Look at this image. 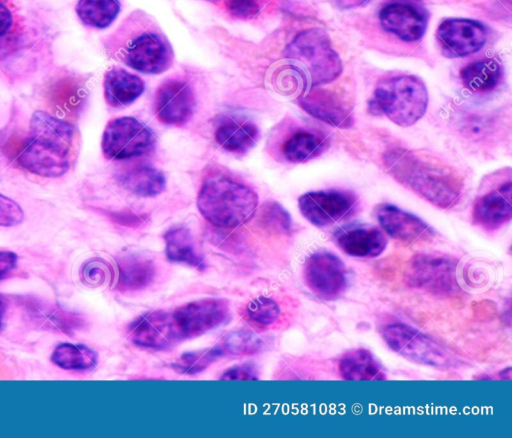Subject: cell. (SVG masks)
Listing matches in <instances>:
<instances>
[{"label": "cell", "mask_w": 512, "mask_h": 438, "mask_svg": "<svg viewBox=\"0 0 512 438\" xmlns=\"http://www.w3.org/2000/svg\"><path fill=\"white\" fill-rule=\"evenodd\" d=\"M303 274L308 289L323 300L340 297L347 286L344 263L336 255L325 250L316 251L307 257Z\"/></svg>", "instance_id": "cell-11"}, {"label": "cell", "mask_w": 512, "mask_h": 438, "mask_svg": "<svg viewBox=\"0 0 512 438\" xmlns=\"http://www.w3.org/2000/svg\"><path fill=\"white\" fill-rule=\"evenodd\" d=\"M338 371L346 380H383L385 373L370 351L364 348L345 353L338 362Z\"/></svg>", "instance_id": "cell-23"}, {"label": "cell", "mask_w": 512, "mask_h": 438, "mask_svg": "<svg viewBox=\"0 0 512 438\" xmlns=\"http://www.w3.org/2000/svg\"><path fill=\"white\" fill-rule=\"evenodd\" d=\"M122 61L134 70L160 74L173 62L172 47L156 22L146 13H131L115 30Z\"/></svg>", "instance_id": "cell-3"}, {"label": "cell", "mask_w": 512, "mask_h": 438, "mask_svg": "<svg viewBox=\"0 0 512 438\" xmlns=\"http://www.w3.org/2000/svg\"><path fill=\"white\" fill-rule=\"evenodd\" d=\"M5 310H6V306H5V302L3 301V299L0 297V328L2 326V322H3V318H4V314H5Z\"/></svg>", "instance_id": "cell-42"}, {"label": "cell", "mask_w": 512, "mask_h": 438, "mask_svg": "<svg viewBox=\"0 0 512 438\" xmlns=\"http://www.w3.org/2000/svg\"><path fill=\"white\" fill-rule=\"evenodd\" d=\"M511 199L510 181L480 196L473 205V222L488 231L498 229L512 217Z\"/></svg>", "instance_id": "cell-18"}, {"label": "cell", "mask_w": 512, "mask_h": 438, "mask_svg": "<svg viewBox=\"0 0 512 438\" xmlns=\"http://www.w3.org/2000/svg\"><path fill=\"white\" fill-rule=\"evenodd\" d=\"M156 139L153 132L133 117H119L106 125L101 148L111 160H125L151 152Z\"/></svg>", "instance_id": "cell-10"}, {"label": "cell", "mask_w": 512, "mask_h": 438, "mask_svg": "<svg viewBox=\"0 0 512 438\" xmlns=\"http://www.w3.org/2000/svg\"><path fill=\"white\" fill-rule=\"evenodd\" d=\"M131 341L138 346L163 350L171 347L165 322V310L146 312L128 327Z\"/></svg>", "instance_id": "cell-20"}, {"label": "cell", "mask_w": 512, "mask_h": 438, "mask_svg": "<svg viewBox=\"0 0 512 438\" xmlns=\"http://www.w3.org/2000/svg\"><path fill=\"white\" fill-rule=\"evenodd\" d=\"M17 264V255L12 251L0 250V279L10 273Z\"/></svg>", "instance_id": "cell-41"}, {"label": "cell", "mask_w": 512, "mask_h": 438, "mask_svg": "<svg viewBox=\"0 0 512 438\" xmlns=\"http://www.w3.org/2000/svg\"><path fill=\"white\" fill-rule=\"evenodd\" d=\"M374 212L382 229L403 244L428 241L434 236L432 228L421 218L392 204L380 203Z\"/></svg>", "instance_id": "cell-15"}, {"label": "cell", "mask_w": 512, "mask_h": 438, "mask_svg": "<svg viewBox=\"0 0 512 438\" xmlns=\"http://www.w3.org/2000/svg\"><path fill=\"white\" fill-rule=\"evenodd\" d=\"M11 200V198L3 195L0 193V210L7 204L9 203Z\"/></svg>", "instance_id": "cell-43"}, {"label": "cell", "mask_w": 512, "mask_h": 438, "mask_svg": "<svg viewBox=\"0 0 512 438\" xmlns=\"http://www.w3.org/2000/svg\"><path fill=\"white\" fill-rule=\"evenodd\" d=\"M117 180L126 190L142 197L158 195L165 189L164 174L149 165H139L125 170Z\"/></svg>", "instance_id": "cell-25"}, {"label": "cell", "mask_w": 512, "mask_h": 438, "mask_svg": "<svg viewBox=\"0 0 512 438\" xmlns=\"http://www.w3.org/2000/svg\"><path fill=\"white\" fill-rule=\"evenodd\" d=\"M73 126L44 111L30 120V134L23 143L18 162L29 172L48 178L64 175L70 167Z\"/></svg>", "instance_id": "cell-2"}, {"label": "cell", "mask_w": 512, "mask_h": 438, "mask_svg": "<svg viewBox=\"0 0 512 438\" xmlns=\"http://www.w3.org/2000/svg\"><path fill=\"white\" fill-rule=\"evenodd\" d=\"M299 106L325 123L338 128H348L353 123L351 112L344 101L333 91L311 87L298 96Z\"/></svg>", "instance_id": "cell-17"}, {"label": "cell", "mask_w": 512, "mask_h": 438, "mask_svg": "<svg viewBox=\"0 0 512 438\" xmlns=\"http://www.w3.org/2000/svg\"><path fill=\"white\" fill-rule=\"evenodd\" d=\"M326 146V138L319 133L299 129L286 138L281 150L289 162L302 163L319 156Z\"/></svg>", "instance_id": "cell-27"}, {"label": "cell", "mask_w": 512, "mask_h": 438, "mask_svg": "<svg viewBox=\"0 0 512 438\" xmlns=\"http://www.w3.org/2000/svg\"><path fill=\"white\" fill-rule=\"evenodd\" d=\"M264 342L260 337L249 331H234L226 334L216 347L221 356H245L258 353L262 350Z\"/></svg>", "instance_id": "cell-32"}, {"label": "cell", "mask_w": 512, "mask_h": 438, "mask_svg": "<svg viewBox=\"0 0 512 438\" xmlns=\"http://www.w3.org/2000/svg\"><path fill=\"white\" fill-rule=\"evenodd\" d=\"M382 28L405 42L420 40L428 25V15L423 10L407 3H391L379 13Z\"/></svg>", "instance_id": "cell-16"}, {"label": "cell", "mask_w": 512, "mask_h": 438, "mask_svg": "<svg viewBox=\"0 0 512 438\" xmlns=\"http://www.w3.org/2000/svg\"><path fill=\"white\" fill-rule=\"evenodd\" d=\"M456 259L435 253L414 255L404 270V281L412 288L435 294H453L458 291Z\"/></svg>", "instance_id": "cell-9"}, {"label": "cell", "mask_w": 512, "mask_h": 438, "mask_svg": "<svg viewBox=\"0 0 512 438\" xmlns=\"http://www.w3.org/2000/svg\"><path fill=\"white\" fill-rule=\"evenodd\" d=\"M221 357L220 351L214 345L210 348L182 354L173 363V367L179 373L193 375L205 370Z\"/></svg>", "instance_id": "cell-34"}, {"label": "cell", "mask_w": 512, "mask_h": 438, "mask_svg": "<svg viewBox=\"0 0 512 438\" xmlns=\"http://www.w3.org/2000/svg\"><path fill=\"white\" fill-rule=\"evenodd\" d=\"M262 220L273 231L287 233L291 229V219L286 210L278 203H267L263 209Z\"/></svg>", "instance_id": "cell-38"}, {"label": "cell", "mask_w": 512, "mask_h": 438, "mask_svg": "<svg viewBox=\"0 0 512 438\" xmlns=\"http://www.w3.org/2000/svg\"><path fill=\"white\" fill-rule=\"evenodd\" d=\"M258 206L256 193L224 175L207 177L198 193L197 207L211 224L235 228L247 222Z\"/></svg>", "instance_id": "cell-4"}, {"label": "cell", "mask_w": 512, "mask_h": 438, "mask_svg": "<svg viewBox=\"0 0 512 438\" xmlns=\"http://www.w3.org/2000/svg\"><path fill=\"white\" fill-rule=\"evenodd\" d=\"M154 275L152 261L140 256H126L118 261L115 288L124 292L143 289L153 281Z\"/></svg>", "instance_id": "cell-26"}, {"label": "cell", "mask_w": 512, "mask_h": 438, "mask_svg": "<svg viewBox=\"0 0 512 438\" xmlns=\"http://www.w3.org/2000/svg\"><path fill=\"white\" fill-rule=\"evenodd\" d=\"M110 265L100 258H91L81 268L83 282L90 286H100L112 275Z\"/></svg>", "instance_id": "cell-37"}, {"label": "cell", "mask_w": 512, "mask_h": 438, "mask_svg": "<svg viewBox=\"0 0 512 438\" xmlns=\"http://www.w3.org/2000/svg\"><path fill=\"white\" fill-rule=\"evenodd\" d=\"M381 336L394 352L412 362L440 370L462 363L452 351L410 325L387 324L381 329Z\"/></svg>", "instance_id": "cell-7"}, {"label": "cell", "mask_w": 512, "mask_h": 438, "mask_svg": "<svg viewBox=\"0 0 512 438\" xmlns=\"http://www.w3.org/2000/svg\"><path fill=\"white\" fill-rule=\"evenodd\" d=\"M221 379L225 380H252L257 379V374L252 365H236L227 369L221 376Z\"/></svg>", "instance_id": "cell-40"}, {"label": "cell", "mask_w": 512, "mask_h": 438, "mask_svg": "<svg viewBox=\"0 0 512 438\" xmlns=\"http://www.w3.org/2000/svg\"><path fill=\"white\" fill-rule=\"evenodd\" d=\"M356 203V196L343 190L307 192L298 199L303 217L320 228L333 225L348 216Z\"/></svg>", "instance_id": "cell-12"}, {"label": "cell", "mask_w": 512, "mask_h": 438, "mask_svg": "<svg viewBox=\"0 0 512 438\" xmlns=\"http://www.w3.org/2000/svg\"><path fill=\"white\" fill-rule=\"evenodd\" d=\"M285 56L303 74L309 88L332 82L343 69L327 32L321 28L298 33L286 47Z\"/></svg>", "instance_id": "cell-6"}, {"label": "cell", "mask_w": 512, "mask_h": 438, "mask_svg": "<svg viewBox=\"0 0 512 438\" xmlns=\"http://www.w3.org/2000/svg\"><path fill=\"white\" fill-rule=\"evenodd\" d=\"M335 242L346 254L354 257L373 258L386 248L384 234L375 227H352L339 231Z\"/></svg>", "instance_id": "cell-19"}, {"label": "cell", "mask_w": 512, "mask_h": 438, "mask_svg": "<svg viewBox=\"0 0 512 438\" xmlns=\"http://www.w3.org/2000/svg\"><path fill=\"white\" fill-rule=\"evenodd\" d=\"M208 1H214L215 2V1H219V0H208Z\"/></svg>", "instance_id": "cell-44"}, {"label": "cell", "mask_w": 512, "mask_h": 438, "mask_svg": "<svg viewBox=\"0 0 512 438\" xmlns=\"http://www.w3.org/2000/svg\"><path fill=\"white\" fill-rule=\"evenodd\" d=\"M104 97L112 107H124L140 97L145 89L143 80L128 71L113 67L104 76Z\"/></svg>", "instance_id": "cell-21"}, {"label": "cell", "mask_w": 512, "mask_h": 438, "mask_svg": "<svg viewBox=\"0 0 512 438\" xmlns=\"http://www.w3.org/2000/svg\"><path fill=\"white\" fill-rule=\"evenodd\" d=\"M22 29V17L15 1L0 0V52L16 42Z\"/></svg>", "instance_id": "cell-33"}, {"label": "cell", "mask_w": 512, "mask_h": 438, "mask_svg": "<svg viewBox=\"0 0 512 438\" xmlns=\"http://www.w3.org/2000/svg\"><path fill=\"white\" fill-rule=\"evenodd\" d=\"M80 98L79 86L71 78L60 79L49 88V102L57 110H68L77 105Z\"/></svg>", "instance_id": "cell-36"}, {"label": "cell", "mask_w": 512, "mask_h": 438, "mask_svg": "<svg viewBox=\"0 0 512 438\" xmlns=\"http://www.w3.org/2000/svg\"><path fill=\"white\" fill-rule=\"evenodd\" d=\"M226 10L234 17L250 19L257 16L267 0H222Z\"/></svg>", "instance_id": "cell-39"}, {"label": "cell", "mask_w": 512, "mask_h": 438, "mask_svg": "<svg viewBox=\"0 0 512 438\" xmlns=\"http://www.w3.org/2000/svg\"><path fill=\"white\" fill-rule=\"evenodd\" d=\"M463 85L473 92H486L494 89L502 79V68L494 58L474 61L460 70Z\"/></svg>", "instance_id": "cell-29"}, {"label": "cell", "mask_w": 512, "mask_h": 438, "mask_svg": "<svg viewBox=\"0 0 512 438\" xmlns=\"http://www.w3.org/2000/svg\"><path fill=\"white\" fill-rule=\"evenodd\" d=\"M428 92L424 82L414 75H398L383 80L369 100V111L384 115L401 127L415 124L425 114Z\"/></svg>", "instance_id": "cell-5"}, {"label": "cell", "mask_w": 512, "mask_h": 438, "mask_svg": "<svg viewBox=\"0 0 512 438\" xmlns=\"http://www.w3.org/2000/svg\"><path fill=\"white\" fill-rule=\"evenodd\" d=\"M75 11L86 26L104 29L116 19L120 3L118 0H78Z\"/></svg>", "instance_id": "cell-30"}, {"label": "cell", "mask_w": 512, "mask_h": 438, "mask_svg": "<svg viewBox=\"0 0 512 438\" xmlns=\"http://www.w3.org/2000/svg\"><path fill=\"white\" fill-rule=\"evenodd\" d=\"M165 254L176 263H183L199 270L205 268L203 258L196 252L194 240L189 229L174 227L164 234Z\"/></svg>", "instance_id": "cell-28"}, {"label": "cell", "mask_w": 512, "mask_h": 438, "mask_svg": "<svg viewBox=\"0 0 512 438\" xmlns=\"http://www.w3.org/2000/svg\"><path fill=\"white\" fill-rule=\"evenodd\" d=\"M195 99L188 83L171 79L163 82L155 94V113L164 124L181 126L192 116Z\"/></svg>", "instance_id": "cell-14"}, {"label": "cell", "mask_w": 512, "mask_h": 438, "mask_svg": "<svg viewBox=\"0 0 512 438\" xmlns=\"http://www.w3.org/2000/svg\"><path fill=\"white\" fill-rule=\"evenodd\" d=\"M229 318V304L221 298L198 299L171 311L165 310L166 327L172 346L214 330L229 321Z\"/></svg>", "instance_id": "cell-8"}, {"label": "cell", "mask_w": 512, "mask_h": 438, "mask_svg": "<svg viewBox=\"0 0 512 438\" xmlns=\"http://www.w3.org/2000/svg\"><path fill=\"white\" fill-rule=\"evenodd\" d=\"M23 305L30 318L46 329L70 333L83 325V319L79 315L63 311L47 303L28 300L24 301Z\"/></svg>", "instance_id": "cell-24"}, {"label": "cell", "mask_w": 512, "mask_h": 438, "mask_svg": "<svg viewBox=\"0 0 512 438\" xmlns=\"http://www.w3.org/2000/svg\"><path fill=\"white\" fill-rule=\"evenodd\" d=\"M280 308L271 298L260 296L250 301L245 309V318L259 327L273 324L279 317Z\"/></svg>", "instance_id": "cell-35"}, {"label": "cell", "mask_w": 512, "mask_h": 438, "mask_svg": "<svg viewBox=\"0 0 512 438\" xmlns=\"http://www.w3.org/2000/svg\"><path fill=\"white\" fill-rule=\"evenodd\" d=\"M259 137V130L254 123L230 117L222 120L215 131L217 143L232 153L247 152L257 143Z\"/></svg>", "instance_id": "cell-22"}, {"label": "cell", "mask_w": 512, "mask_h": 438, "mask_svg": "<svg viewBox=\"0 0 512 438\" xmlns=\"http://www.w3.org/2000/svg\"><path fill=\"white\" fill-rule=\"evenodd\" d=\"M383 163L395 180L439 208L453 207L462 194L461 177L428 155L392 148L384 153Z\"/></svg>", "instance_id": "cell-1"}, {"label": "cell", "mask_w": 512, "mask_h": 438, "mask_svg": "<svg viewBox=\"0 0 512 438\" xmlns=\"http://www.w3.org/2000/svg\"><path fill=\"white\" fill-rule=\"evenodd\" d=\"M52 362L66 370H88L97 364V355L83 344H59L51 355Z\"/></svg>", "instance_id": "cell-31"}, {"label": "cell", "mask_w": 512, "mask_h": 438, "mask_svg": "<svg viewBox=\"0 0 512 438\" xmlns=\"http://www.w3.org/2000/svg\"><path fill=\"white\" fill-rule=\"evenodd\" d=\"M436 38L448 57H464L479 51L487 39L482 23L466 18H450L440 23Z\"/></svg>", "instance_id": "cell-13"}]
</instances>
